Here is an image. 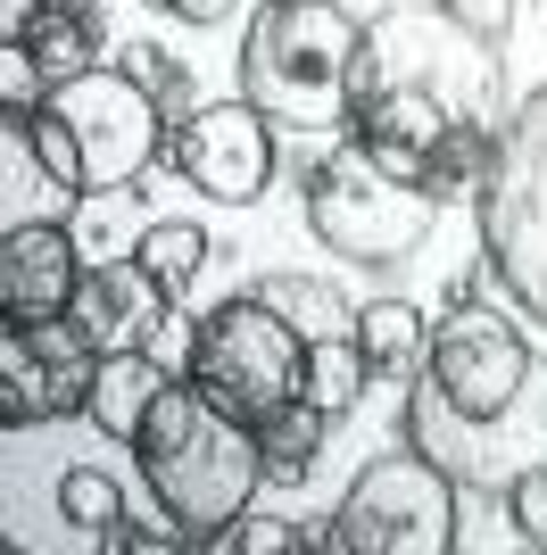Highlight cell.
Masks as SVG:
<instances>
[{
    "label": "cell",
    "instance_id": "obj_14",
    "mask_svg": "<svg viewBox=\"0 0 547 555\" xmlns=\"http://www.w3.org/2000/svg\"><path fill=\"white\" fill-rule=\"evenodd\" d=\"M34 100H9L0 108V232L9 224H67L84 208V191L59 183V166L34 150Z\"/></svg>",
    "mask_w": 547,
    "mask_h": 555
},
{
    "label": "cell",
    "instance_id": "obj_10",
    "mask_svg": "<svg viewBox=\"0 0 547 555\" xmlns=\"http://www.w3.org/2000/svg\"><path fill=\"white\" fill-rule=\"evenodd\" d=\"M182 183L200 191L207 208H257L274 191V166H282V133L266 125L257 100H200V116L175 133V158H166Z\"/></svg>",
    "mask_w": 547,
    "mask_h": 555
},
{
    "label": "cell",
    "instance_id": "obj_18",
    "mask_svg": "<svg viewBox=\"0 0 547 555\" xmlns=\"http://www.w3.org/2000/svg\"><path fill=\"white\" fill-rule=\"evenodd\" d=\"M357 348L373 365V382H415L432 365V315L407 299H373V307H357Z\"/></svg>",
    "mask_w": 547,
    "mask_h": 555
},
{
    "label": "cell",
    "instance_id": "obj_8",
    "mask_svg": "<svg viewBox=\"0 0 547 555\" xmlns=\"http://www.w3.org/2000/svg\"><path fill=\"white\" fill-rule=\"evenodd\" d=\"M50 108L75 125V150H84V191H133L150 166L175 158V125L150 92H141V75L116 59V67H91L75 83H50Z\"/></svg>",
    "mask_w": 547,
    "mask_h": 555
},
{
    "label": "cell",
    "instance_id": "obj_24",
    "mask_svg": "<svg viewBox=\"0 0 547 555\" xmlns=\"http://www.w3.org/2000/svg\"><path fill=\"white\" fill-rule=\"evenodd\" d=\"M365 382H373V365H365L357 332H348V340H316V348H307V373H298V398H316L323 415L341 423L348 406H365Z\"/></svg>",
    "mask_w": 547,
    "mask_h": 555
},
{
    "label": "cell",
    "instance_id": "obj_7",
    "mask_svg": "<svg viewBox=\"0 0 547 555\" xmlns=\"http://www.w3.org/2000/svg\"><path fill=\"white\" fill-rule=\"evenodd\" d=\"M298 373H307V340L282 324V307L241 291V299H216L200 315V348H191V382H200L216 406L232 415H274L282 398H298Z\"/></svg>",
    "mask_w": 547,
    "mask_h": 555
},
{
    "label": "cell",
    "instance_id": "obj_4",
    "mask_svg": "<svg viewBox=\"0 0 547 555\" xmlns=\"http://www.w3.org/2000/svg\"><path fill=\"white\" fill-rule=\"evenodd\" d=\"M298 216L316 232L332 257L365 266V274H390V266H415V257L432 249L440 232V199L432 191L398 183L390 166H373L357 133H341L307 166V183H298Z\"/></svg>",
    "mask_w": 547,
    "mask_h": 555
},
{
    "label": "cell",
    "instance_id": "obj_33",
    "mask_svg": "<svg viewBox=\"0 0 547 555\" xmlns=\"http://www.w3.org/2000/svg\"><path fill=\"white\" fill-rule=\"evenodd\" d=\"M166 17H182V25H232L241 9H257V0H158Z\"/></svg>",
    "mask_w": 547,
    "mask_h": 555
},
{
    "label": "cell",
    "instance_id": "obj_30",
    "mask_svg": "<svg viewBox=\"0 0 547 555\" xmlns=\"http://www.w3.org/2000/svg\"><path fill=\"white\" fill-rule=\"evenodd\" d=\"M150 357H158L166 373H191V348H200V315H182V307H166L158 324H150Z\"/></svg>",
    "mask_w": 547,
    "mask_h": 555
},
{
    "label": "cell",
    "instance_id": "obj_15",
    "mask_svg": "<svg viewBox=\"0 0 547 555\" xmlns=\"http://www.w3.org/2000/svg\"><path fill=\"white\" fill-rule=\"evenodd\" d=\"M448 125L456 116L440 108V100H423V92H373L348 116V133L373 150V166H390V175L415 183V191H423V158H432V141L448 133Z\"/></svg>",
    "mask_w": 547,
    "mask_h": 555
},
{
    "label": "cell",
    "instance_id": "obj_27",
    "mask_svg": "<svg viewBox=\"0 0 547 555\" xmlns=\"http://www.w3.org/2000/svg\"><path fill=\"white\" fill-rule=\"evenodd\" d=\"M506 522H514L523 547L547 555V464H514L506 473Z\"/></svg>",
    "mask_w": 547,
    "mask_h": 555
},
{
    "label": "cell",
    "instance_id": "obj_19",
    "mask_svg": "<svg viewBox=\"0 0 547 555\" xmlns=\"http://www.w3.org/2000/svg\"><path fill=\"white\" fill-rule=\"evenodd\" d=\"M323 431H332V415H323L316 398H282L274 415H257V456H266V481H274V489H298V481L323 464Z\"/></svg>",
    "mask_w": 547,
    "mask_h": 555
},
{
    "label": "cell",
    "instance_id": "obj_25",
    "mask_svg": "<svg viewBox=\"0 0 547 555\" xmlns=\"http://www.w3.org/2000/svg\"><path fill=\"white\" fill-rule=\"evenodd\" d=\"M50 498H59V522H75V531H84V539H100V547H109V539H116V522H125V489H116V473H109V464H67Z\"/></svg>",
    "mask_w": 547,
    "mask_h": 555
},
{
    "label": "cell",
    "instance_id": "obj_23",
    "mask_svg": "<svg viewBox=\"0 0 547 555\" xmlns=\"http://www.w3.org/2000/svg\"><path fill=\"white\" fill-rule=\"evenodd\" d=\"M133 257L175 291V299H191V282L207 274L216 241H207V224H191V216H150V224L133 232Z\"/></svg>",
    "mask_w": 547,
    "mask_h": 555
},
{
    "label": "cell",
    "instance_id": "obj_20",
    "mask_svg": "<svg viewBox=\"0 0 547 555\" xmlns=\"http://www.w3.org/2000/svg\"><path fill=\"white\" fill-rule=\"evenodd\" d=\"M257 299L282 307V324H291L307 348H316V340H348V332H357L348 291H341V282H323V274H266V282H257Z\"/></svg>",
    "mask_w": 547,
    "mask_h": 555
},
{
    "label": "cell",
    "instance_id": "obj_6",
    "mask_svg": "<svg viewBox=\"0 0 547 555\" xmlns=\"http://www.w3.org/2000/svg\"><path fill=\"white\" fill-rule=\"evenodd\" d=\"M465 489L423 448H390L357 464V481L332 506V555H456Z\"/></svg>",
    "mask_w": 547,
    "mask_h": 555
},
{
    "label": "cell",
    "instance_id": "obj_21",
    "mask_svg": "<svg viewBox=\"0 0 547 555\" xmlns=\"http://www.w3.org/2000/svg\"><path fill=\"white\" fill-rule=\"evenodd\" d=\"M0 423H9V431L59 423V390H50V365H42V348H34L25 324L0 332Z\"/></svg>",
    "mask_w": 547,
    "mask_h": 555
},
{
    "label": "cell",
    "instance_id": "obj_34",
    "mask_svg": "<svg viewBox=\"0 0 547 555\" xmlns=\"http://www.w3.org/2000/svg\"><path fill=\"white\" fill-rule=\"evenodd\" d=\"M42 9H59V0H42Z\"/></svg>",
    "mask_w": 547,
    "mask_h": 555
},
{
    "label": "cell",
    "instance_id": "obj_11",
    "mask_svg": "<svg viewBox=\"0 0 547 555\" xmlns=\"http://www.w3.org/2000/svg\"><path fill=\"white\" fill-rule=\"evenodd\" d=\"M84 241L75 224H9L0 232V315L9 324H42V315H67L75 291H84Z\"/></svg>",
    "mask_w": 547,
    "mask_h": 555
},
{
    "label": "cell",
    "instance_id": "obj_16",
    "mask_svg": "<svg viewBox=\"0 0 547 555\" xmlns=\"http://www.w3.org/2000/svg\"><path fill=\"white\" fill-rule=\"evenodd\" d=\"M166 382H175V373H166L150 348H100V373H91V406H84V423H100V440L133 448Z\"/></svg>",
    "mask_w": 547,
    "mask_h": 555
},
{
    "label": "cell",
    "instance_id": "obj_12",
    "mask_svg": "<svg viewBox=\"0 0 547 555\" xmlns=\"http://www.w3.org/2000/svg\"><path fill=\"white\" fill-rule=\"evenodd\" d=\"M166 307H182V299L150 274V266H141L133 249H125V257H91V266H84V291H75L67 315H75L100 348H141Z\"/></svg>",
    "mask_w": 547,
    "mask_h": 555
},
{
    "label": "cell",
    "instance_id": "obj_22",
    "mask_svg": "<svg viewBox=\"0 0 547 555\" xmlns=\"http://www.w3.org/2000/svg\"><path fill=\"white\" fill-rule=\"evenodd\" d=\"M489 158H498V125H448V133L432 141V158H423V191H432L440 208H456V199H481V183H489Z\"/></svg>",
    "mask_w": 547,
    "mask_h": 555
},
{
    "label": "cell",
    "instance_id": "obj_31",
    "mask_svg": "<svg viewBox=\"0 0 547 555\" xmlns=\"http://www.w3.org/2000/svg\"><path fill=\"white\" fill-rule=\"evenodd\" d=\"M109 547H116V555H182V547H191V531H182V522H166V514H158V522H133V514H125Z\"/></svg>",
    "mask_w": 547,
    "mask_h": 555
},
{
    "label": "cell",
    "instance_id": "obj_1",
    "mask_svg": "<svg viewBox=\"0 0 547 555\" xmlns=\"http://www.w3.org/2000/svg\"><path fill=\"white\" fill-rule=\"evenodd\" d=\"M133 464H141V489H150V506L166 522L191 531V547H216V539L257 506V489H266V456H257V423L216 406V398L175 373L150 406L133 440Z\"/></svg>",
    "mask_w": 547,
    "mask_h": 555
},
{
    "label": "cell",
    "instance_id": "obj_28",
    "mask_svg": "<svg viewBox=\"0 0 547 555\" xmlns=\"http://www.w3.org/2000/svg\"><path fill=\"white\" fill-rule=\"evenodd\" d=\"M25 116H34V150H42V158L59 166V183H67V191H84V150H75V125H67L59 108H50V100H34Z\"/></svg>",
    "mask_w": 547,
    "mask_h": 555
},
{
    "label": "cell",
    "instance_id": "obj_32",
    "mask_svg": "<svg viewBox=\"0 0 547 555\" xmlns=\"http://www.w3.org/2000/svg\"><path fill=\"white\" fill-rule=\"evenodd\" d=\"M448 9H456L465 25H481L489 42H506V34H514V0H448Z\"/></svg>",
    "mask_w": 547,
    "mask_h": 555
},
{
    "label": "cell",
    "instance_id": "obj_3",
    "mask_svg": "<svg viewBox=\"0 0 547 555\" xmlns=\"http://www.w3.org/2000/svg\"><path fill=\"white\" fill-rule=\"evenodd\" d=\"M373 92H423L456 125H506V108H514L506 100V42L465 25L448 0H390L365 17L348 100Z\"/></svg>",
    "mask_w": 547,
    "mask_h": 555
},
{
    "label": "cell",
    "instance_id": "obj_26",
    "mask_svg": "<svg viewBox=\"0 0 547 555\" xmlns=\"http://www.w3.org/2000/svg\"><path fill=\"white\" fill-rule=\"evenodd\" d=\"M125 67L141 75V92L166 108V125H175V133L200 116V83H191V67H182V59H166L158 42H133V50H125Z\"/></svg>",
    "mask_w": 547,
    "mask_h": 555
},
{
    "label": "cell",
    "instance_id": "obj_13",
    "mask_svg": "<svg viewBox=\"0 0 547 555\" xmlns=\"http://www.w3.org/2000/svg\"><path fill=\"white\" fill-rule=\"evenodd\" d=\"M498 423H473V415H456L448 398L415 373L407 382V448H423V456L448 473L456 489H481V498H506V473H498V440H489Z\"/></svg>",
    "mask_w": 547,
    "mask_h": 555
},
{
    "label": "cell",
    "instance_id": "obj_2",
    "mask_svg": "<svg viewBox=\"0 0 547 555\" xmlns=\"http://www.w3.org/2000/svg\"><path fill=\"white\" fill-rule=\"evenodd\" d=\"M357 42L365 17H348L341 0H257L241 34V100H257L291 141H341L357 116Z\"/></svg>",
    "mask_w": 547,
    "mask_h": 555
},
{
    "label": "cell",
    "instance_id": "obj_9",
    "mask_svg": "<svg viewBox=\"0 0 547 555\" xmlns=\"http://www.w3.org/2000/svg\"><path fill=\"white\" fill-rule=\"evenodd\" d=\"M423 382L448 398L456 415L506 423V415H514V398H523V382H531V332H523V307L506 315V307H498V299H481V291L448 299V307L432 315V365H423Z\"/></svg>",
    "mask_w": 547,
    "mask_h": 555
},
{
    "label": "cell",
    "instance_id": "obj_17",
    "mask_svg": "<svg viewBox=\"0 0 547 555\" xmlns=\"http://www.w3.org/2000/svg\"><path fill=\"white\" fill-rule=\"evenodd\" d=\"M100 17H91V0H59V9H42V17L25 25V59H34V83H75V75H91V67H109L100 59Z\"/></svg>",
    "mask_w": 547,
    "mask_h": 555
},
{
    "label": "cell",
    "instance_id": "obj_29",
    "mask_svg": "<svg viewBox=\"0 0 547 555\" xmlns=\"http://www.w3.org/2000/svg\"><path fill=\"white\" fill-rule=\"evenodd\" d=\"M216 547H241V555H298V547H307V531H298V522H282V514H257V506H250L225 539H216Z\"/></svg>",
    "mask_w": 547,
    "mask_h": 555
},
{
    "label": "cell",
    "instance_id": "obj_5",
    "mask_svg": "<svg viewBox=\"0 0 547 555\" xmlns=\"http://www.w3.org/2000/svg\"><path fill=\"white\" fill-rule=\"evenodd\" d=\"M473 232L489 282L523 307V324L547 332V83L506 108L489 183L473 199Z\"/></svg>",
    "mask_w": 547,
    "mask_h": 555
}]
</instances>
